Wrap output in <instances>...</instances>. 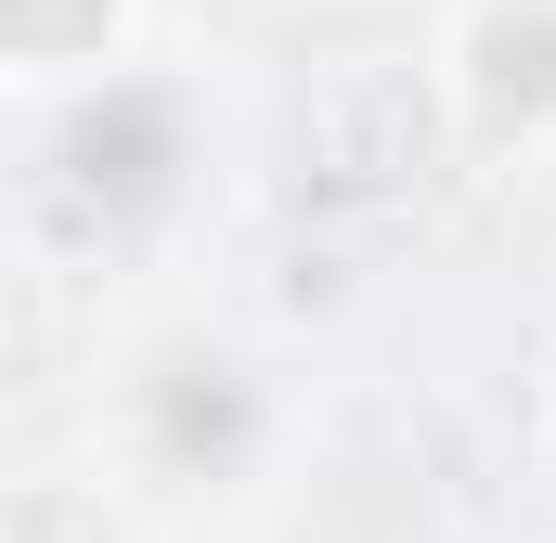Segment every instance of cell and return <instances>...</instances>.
<instances>
[{
  "label": "cell",
  "mask_w": 556,
  "mask_h": 543,
  "mask_svg": "<svg viewBox=\"0 0 556 543\" xmlns=\"http://www.w3.org/2000/svg\"><path fill=\"white\" fill-rule=\"evenodd\" d=\"M466 104H479V130H556V0H479V26H466Z\"/></svg>",
  "instance_id": "cell-1"
},
{
  "label": "cell",
  "mask_w": 556,
  "mask_h": 543,
  "mask_svg": "<svg viewBox=\"0 0 556 543\" xmlns=\"http://www.w3.org/2000/svg\"><path fill=\"white\" fill-rule=\"evenodd\" d=\"M117 39V0H0V52L13 65H91Z\"/></svg>",
  "instance_id": "cell-2"
}]
</instances>
